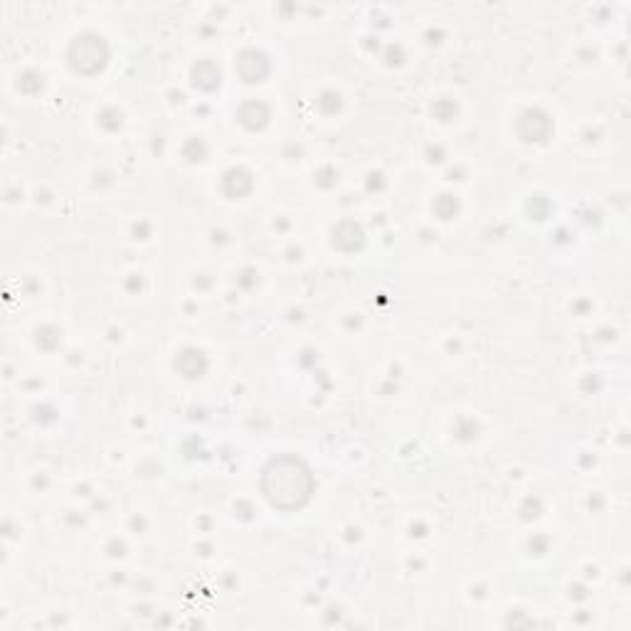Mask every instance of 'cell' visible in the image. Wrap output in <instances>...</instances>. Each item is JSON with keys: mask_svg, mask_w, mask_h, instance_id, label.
Wrapping results in <instances>:
<instances>
[{"mask_svg": "<svg viewBox=\"0 0 631 631\" xmlns=\"http://www.w3.org/2000/svg\"><path fill=\"white\" fill-rule=\"evenodd\" d=\"M262 491L272 506L294 510L304 506L314 493V477H311L308 466L296 456H277L264 469Z\"/></svg>", "mask_w": 631, "mask_h": 631, "instance_id": "6da1fadb", "label": "cell"}, {"mask_svg": "<svg viewBox=\"0 0 631 631\" xmlns=\"http://www.w3.org/2000/svg\"><path fill=\"white\" fill-rule=\"evenodd\" d=\"M104 45L99 42V38H77V42L72 45V54H77L79 52V60L72 62L75 65V70H81V72H94L104 65V54H99V50H102Z\"/></svg>", "mask_w": 631, "mask_h": 631, "instance_id": "7a4b0ae2", "label": "cell"}]
</instances>
